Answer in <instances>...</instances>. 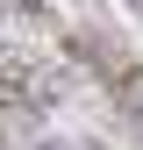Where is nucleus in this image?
Here are the masks:
<instances>
[{"mask_svg":"<svg viewBox=\"0 0 143 150\" xmlns=\"http://www.w3.org/2000/svg\"><path fill=\"white\" fill-rule=\"evenodd\" d=\"M115 107H122L136 129H143V64H129V71L115 79Z\"/></svg>","mask_w":143,"mask_h":150,"instance_id":"1","label":"nucleus"}]
</instances>
